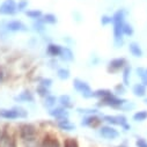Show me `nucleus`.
<instances>
[{"mask_svg": "<svg viewBox=\"0 0 147 147\" xmlns=\"http://www.w3.org/2000/svg\"><path fill=\"white\" fill-rule=\"evenodd\" d=\"M125 23V9L119 8L113 15V27H114V43L116 48H119L124 43L123 27Z\"/></svg>", "mask_w": 147, "mask_h": 147, "instance_id": "f257e3e1", "label": "nucleus"}, {"mask_svg": "<svg viewBox=\"0 0 147 147\" xmlns=\"http://www.w3.org/2000/svg\"><path fill=\"white\" fill-rule=\"evenodd\" d=\"M16 132H18V138L21 144L29 142L40 139L42 136L40 134V129L35 124L31 123H21L16 126Z\"/></svg>", "mask_w": 147, "mask_h": 147, "instance_id": "f03ea898", "label": "nucleus"}, {"mask_svg": "<svg viewBox=\"0 0 147 147\" xmlns=\"http://www.w3.org/2000/svg\"><path fill=\"white\" fill-rule=\"evenodd\" d=\"M0 147H19L16 127H12L7 124L3 126V137Z\"/></svg>", "mask_w": 147, "mask_h": 147, "instance_id": "7ed1b4c3", "label": "nucleus"}, {"mask_svg": "<svg viewBox=\"0 0 147 147\" xmlns=\"http://www.w3.org/2000/svg\"><path fill=\"white\" fill-rule=\"evenodd\" d=\"M28 111L21 107H13L9 109H0V118L7 119V121H14L20 118H27Z\"/></svg>", "mask_w": 147, "mask_h": 147, "instance_id": "20e7f679", "label": "nucleus"}, {"mask_svg": "<svg viewBox=\"0 0 147 147\" xmlns=\"http://www.w3.org/2000/svg\"><path fill=\"white\" fill-rule=\"evenodd\" d=\"M126 102L127 101L125 98L119 97L116 94H111L110 96H107V97L98 100L97 105L98 107H110V108H114V109H122V107Z\"/></svg>", "mask_w": 147, "mask_h": 147, "instance_id": "39448f33", "label": "nucleus"}, {"mask_svg": "<svg viewBox=\"0 0 147 147\" xmlns=\"http://www.w3.org/2000/svg\"><path fill=\"white\" fill-rule=\"evenodd\" d=\"M73 87H74V89L78 93L81 94L82 97H85V98H93V90H92L90 86L86 81L77 78V79L73 80Z\"/></svg>", "mask_w": 147, "mask_h": 147, "instance_id": "423d86ee", "label": "nucleus"}, {"mask_svg": "<svg viewBox=\"0 0 147 147\" xmlns=\"http://www.w3.org/2000/svg\"><path fill=\"white\" fill-rule=\"evenodd\" d=\"M40 147H61L60 140L58 137L52 132H45L41 137V145Z\"/></svg>", "mask_w": 147, "mask_h": 147, "instance_id": "0eeeda50", "label": "nucleus"}, {"mask_svg": "<svg viewBox=\"0 0 147 147\" xmlns=\"http://www.w3.org/2000/svg\"><path fill=\"white\" fill-rule=\"evenodd\" d=\"M98 134L107 140H115L119 137V132L113 125H101L98 127Z\"/></svg>", "mask_w": 147, "mask_h": 147, "instance_id": "6e6552de", "label": "nucleus"}, {"mask_svg": "<svg viewBox=\"0 0 147 147\" xmlns=\"http://www.w3.org/2000/svg\"><path fill=\"white\" fill-rule=\"evenodd\" d=\"M126 65H129L126 58H124V57L114 58V59H111V60L108 63L107 69H108L109 73H117V72L123 71V68H124Z\"/></svg>", "mask_w": 147, "mask_h": 147, "instance_id": "1a4fd4ad", "label": "nucleus"}, {"mask_svg": "<svg viewBox=\"0 0 147 147\" xmlns=\"http://www.w3.org/2000/svg\"><path fill=\"white\" fill-rule=\"evenodd\" d=\"M18 13L16 1L15 0H5L0 5V15L4 16H14Z\"/></svg>", "mask_w": 147, "mask_h": 147, "instance_id": "9d476101", "label": "nucleus"}, {"mask_svg": "<svg viewBox=\"0 0 147 147\" xmlns=\"http://www.w3.org/2000/svg\"><path fill=\"white\" fill-rule=\"evenodd\" d=\"M48 114H49L50 117H52L55 119V122L56 121H61V119H65V118H69L68 110L65 109L61 105H55L53 108L49 109Z\"/></svg>", "mask_w": 147, "mask_h": 147, "instance_id": "9b49d317", "label": "nucleus"}, {"mask_svg": "<svg viewBox=\"0 0 147 147\" xmlns=\"http://www.w3.org/2000/svg\"><path fill=\"white\" fill-rule=\"evenodd\" d=\"M103 123L102 117H100L97 114H93V115H86L82 121H81V126H86V127H100Z\"/></svg>", "mask_w": 147, "mask_h": 147, "instance_id": "f8f14e48", "label": "nucleus"}, {"mask_svg": "<svg viewBox=\"0 0 147 147\" xmlns=\"http://www.w3.org/2000/svg\"><path fill=\"white\" fill-rule=\"evenodd\" d=\"M5 28L8 32H26L28 27L20 20H11L5 22Z\"/></svg>", "mask_w": 147, "mask_h": 147, "instance_id": "ddd939ff", "label": "nucleus"}, {"mask_svg": "<svg viewBox=\"0 0 147 147\" xmlns=\"http://www.w3.org/2000/svg\"><path fill=\"white\" fill-rule=\"evenodd\" d=\"M63 51V47L56 43H49L47 45V53L51 57V58H57L61 55Z\"/></svg>", "mask_w": 147, "mask_h": 147, "instance_id": "4468645a", "label": "nucleus"}, {"mask_svg": "<svg viewBox=\"0 0 147 147\" xmlns=\"http://www.w3.org/2000/svg\"><path fill=\"white\" fill-rule=\"evenodd\" d=\"M56 126L61 131H74L76 124H73L69 118H65L61 121H56Z\"/></svg>", "mask_w": 147, "mask_h": 147, "instance_id": "2eb2a0df", "label": "nucleus"}, {"mask_svg": "<svg viewBox=\"0 0 147 147\" xmlns=\"http://www.w3.org/2000/svg\"><path fill=\"white\" fill-rule=\"evenodd\" d=\"M14 101L15 102H34L35 101V97L32 95V93H30L29 90H26L19 95H16L14 97Z\"/></svg>", "mask_w": 147, "mask_h": 147, "instance_id": "dca6fc26", "label": "nucleus"}, {"mask_svg": "<svg viewBox=\"0 0 147 147\" xmlns=\"http://www.w3.org/2000/svg\"><path fill=\"white\" fill-rule=\"evenodd\" d=\"M58 103H59V105L64 107V108L67 109V110L73 108L72 98H71V96L67 95V94H63V95H60V96L58 97Z\"/></svg>", "mask_w": 147, "mask_h": 147, "instance_id": "f3484780", "label": "nucleus"}, {"mask_svg": "<svg viewBox=\"0 0 147 147\" xmlns=\"http://www.w3.org/2000/svg\"><path fill=\"white\" fill-rule=\"evenodd\" d=\"M132 92L133 94L137 96V97H145L146 94H147V87L144 86L141 82L139 84H136L133 87H132Z\"/></svg>", "mask_w": 147, "mask_h": 147, "instance_id": "a211bd4d", "label": "nucleus"}, {"mask_svg": "<svg viewBox=\"0 0 147 147\" xmlns=\"http://www.w3.org/2000/svg\"><path fill=\"white\" fill-rule=\"evenodd\" d=\"M59 58L63 60V61H72L73 59H74V53H73V51L67 48V47H63V51H61V55L59 56Z\"/></svg>", "mask_w": 147, "mask_h": 147, "instance_id": "6ab92c4d", "label": "nucleus"}, {"mask_svg": "<svg viewBox=\"0 0 147 147\" xmlns=\"http://www.w3.org/2000/svg\"><path fill=\"white\" fill-rule=\"evenodd\" d=\"M129 51H130V53H131L132 56H134L136 58L142 57V50H141L140 45H139L138 43H136V42H131V43L129 44Z\"/></svg>", "mask_w": 147, "mask_h": 147, "instance_id": "aec40b11", "label": "nucleus"}, {"mask_svg": "<svg viewBox=\"0 0 147 147\" xmlns=\"http://www.w3.org/2000/svg\"><path fill=\"white\" fill-rule=\"evenodd\" d=\"M57 103H58V97H56V96H53V95H51V94L43 98V105H44V108H47V109L53 108Z\"/></svg>", "mask_w": 147, "mask_h": 147, "instance_id": "412c9836", "label": "nucleus"}, {"mask_svg": "<svg viewBox=\"0 0 147 147\" xmlns=\"http://www.w3.org/2000/svg\"><path fill=\"white\" fill-rule=\"evenodd\" d=\"M103 122H105L108 125L113 126H119V119L118 116H113V115H103L102 116Z\"/></svg>", "mask_w": 147, "mask_h": 147, "instance_id": "4be33fe9", "label": "nucleus"}, {"mask_svg": "<svg viewBox=\"0 0 147 147\" xmlns=\"http://www.w3.org/2000/svg\"><path fill=\"white\" fill-rule=\"evenodd\" d=\"M111 94H114L110 89H97V90H93V98H97L101 100L103 97L110 96Z\"/></svg>", "mask_w": 147, "mask_h": 147, "instance_id": "5701e85b", "label": "nucleus"}, {"mask_svg": "<svg viewBox=\"0 0 147 147\" xmlns=\"http://www.w3.org/2000/svg\"><path fill=\"white\" fill-rule=\"evenodd\" d=\"M122 79H123V84L125 86L130 85V79H131V66L126 65L123 71H122Z\"/></svg>", "mask_w": 147, "mask_h": 147, "instance_id": "b1692460", "label": "nucleus"}, {"mask_svg": "<svg viewBox=\"0 0 147 147\" xmlns=\"http://www.w3.org/2000/svg\"><path fill=\"white\" fill-rule=\"evenodd\" d=\"M32 28H34L35 31H37V32H44L45 28H47V24L43 22L42 18H41V19H37V20H34Z\"/></svg>", "mask_w": 147, "mask_h": 147, "instance_id": "393cba45", "label": "nucleus"}, {"mask_svg": "<svg viewBox=\"0 0 147 147\" xmlns=\"http://www.w3.org/2000/svg\"><path fill=\"white\" fill-rule=\"evenodd\" d=\"M24 14H26V16H28L31 20H37L43 16V13L41 9H28L24 12Z\"/></svg>", "mask_w": 147, "mask_h": 147, "instance_id": "a878e982", "label": "nucleus"}, {"mask_svg": "<svg viewBox=\"0 0 147 147\" xmlns=\"http://www.w3.org/2000/svg\"><path fill=\"white\" fill-rule=\"evenodd\" d=\"M42 20L45 24H56L58 22V19L55 14L52 13H47V14H43L42 16Z\"/></svg>", "mask_w": 147, "mask_h": 147, "instance_id": "bb28decb", "label": "nucleus"}, {"mask_svg": "<svg viewBox=\"0 0 147 147\" xmlns=\"http://www.w3.org/2000/svg\"><path fill=\"white\" fill-rule=\"evenodd\" d=\"M57 77H58L60 80H67V79H69V77H71V73H69V71H68L67 68L60 67V68L57 69Z\"/></svg>", "mask_w": 147, "mask_h": 147, "instance_id": "cd10ccee", "label": "nucleus"}, {"mask_svg": "<svg viewBox=\"0 0 147 147\" xmlns=\"http://www.w3.org/2000/svg\"><path fill=\"white\" fill-rule=\"evenodd\" d=\"M132 118L136 122H144V121H146L147 119V110H140V111H137L136 114H133Z\"/></svg>", "mask_w": 147, "mask_h": 147, "instance_id": "c85d7f7f", "label": "nucleus"}, {"mask_svg": "<svg viewBox=\"0 0 147 147\" xmlns=\"http://www.w3.org/2000/svg\"><path fill=\"white\" fill-rule=\"evenodd\" d=\"M36 93H37V95H38L40 97H42V98H44V97H47L48 95H50V94H51L50 88L43 87V86H41V85H38V86H37V88H36Z\"/></svg>", "mask_w": 147, "mask_h": 147, "instance_id": "c756f323", "label": "nucleus"}, {"mask_svg": "<svg viewBox=\"0 0 147 147\" xmlns=\"http://www.w3.org/2000/svg\"><path fill=\"white\" fill-rule=\"evenodd\" d=\"M63 147H80L79 142L74 138H65L63 142Z\"/></svg>", "mask_w": 147, "mask_h": 147, "instance_id": "7c9ffc66", "label": "nucleus"}, {"mask_svg": "<svg viewBox=\"0 0 147 147\" xmlns=\"http://www.w3.org/2000/svg\"><path fill=\"white\" fill-rule=\"evenodd\" d=\"M123 34H124V36H132L133 34H134V28H133V26L131 24V23H127V22H125L124 23V27H123Z\"/></svg>", "mask_w": 147, "mask_h": 147, "instance_id": "2f4dec72", "label": "nucleus"}, {"mask_svg": "<svg viewBox=\"0 0 147 147\" xmlns=\"http://www.w3.org/2000/svg\"><path fill=\"white\" fill-rule=\"evenodd\" d=\"M28 5H29L28 0H19V3H16L18 12H26V9L28 8Z\"/></svg>", "mask_w": 147, "mask_h": 147, "instance_id": "473e14b6", "label": "nucleus"}, {"mask_svg": "<svg viewBox=\"0 0 147 147\" xmlns=\"http://www.w3.org/2000/svg\"><path fill=\"white\" fill-rule=\"evenodd\" d=\"M52 84H53V81H52V79H50V78H42V79H40V81H38V85H41V86H43V87H47V88H51Z\"/></svg>", "mask_w": 147, "mask_h": 147, "instance_id": "72a5a7b5", "label": "nucleus"}, {"mask_svg": "<svg viewBox=\"0 0 147 147\" xmlns=\"http://www.w3.org/2000/svg\"><path fill=\"white\" fill-rule=\"evenodd\" d=\"M100 22L102 26H108V24H111L113 23V16H110V15H102L101 19H100Z\"/></svg>", "mask_w": 147, "mask_h": 147, "instance_id": "f704fd0d", "label": "nucleus"}, {"mask_svg": "<svg viewBox=\"0 0 147 147\" xmlns=\"http://www.w3.org/2000/svg\"><path fill=\"white\" fill-rule=\"evenodd\" d=\"M78 113L84 114V115H93V114H98V110L97 109H82V108H79Z\"/></svg>", "mask_w": 147, "mask_h": 147, "instance_id": "c9c22d12", "label": "nucleus"}, {"mask_svg": "<svg viewBox=\"0 0 147 147\" xmlns=\"http://www.w3.org/2000/svg\"><path fill=\"white\" fill-rule=\"evenodd\" d=\"M115 93L116 94H118V95H122V94H124L125 92H126V86L122 82V84H118V85H116L115 86Z\"/></svg>", "mask_w": 147, "mask_h": 147, "instance_id": "e433bc0d", "label": "nucleus"}, {"mask_svg": "<svg viewBox=\"0 0 147 147\" xmlns=\"http://www.w3.org/2000/svg\"><path fill=\"white\" fill-rule=\"evenodd\" d=\"M21 145H22V147H40V145H41V138L37 139V140H34V141L21 144Z\"/></svg>", "mask_w": 147, "mask_h": 147, "instance_id": "4c0bfd02", "label": "nucleus"}, {"mask_svg": "<svg viewBox=\"0 0 147 147\" xmlns=\"http://www.w3.org/2000/svg\"><path fill=\"white\" fill-rule=\"evenodd\" d=\"M136 146L137 147H147V141L144 138H138L136 140Z\"/></svg>", "mask_w": 147, "mask_h": 147, "instance_id": "58836bf2", "label": "nucleus"}, {"mask_svg": "<svg viewBox=\"0 0 147 147\" xmlns=\"http://www.w3.org/2000/svg\"><path fill=\"white\" fill-rule=\"evenodd\" d=\"M118 116V119H119V126H124L126 123H127V118L124 116V115H117Z\"/></svg>", "mask_w": 147, "mask_h": 147, "instance_id": "ea45409f", "label": "nucleus"}, {"mask_svg": "<svg viewBox=\"0 0 147 147\" xmlns=\"http://www.w3.org/2000/svg\"><path fill=\"white\" fill-rule=\"evenodd\" d=\"M136 73L139 78H141L142 76H145V68L144 67H137L136 68Z\"/></svg>", "mask_w": 147, "mask_h": 147, "instance_id": "a19ab883", "label": "nucleus"}, {"mask_svg": "<svg viewBox=\"0 0 147 147\" xmlns=\"http://www.w3.org/2000/svg\"><path fill=\"white\" fill-rule=\"evenodd\" d=\"M140 80H141V84L147 87V74H146V73H145V76H142V77L140 78Z\"/></svg>", "mask_w": 147, "mask_h": 147, "instance_id": "79ce46f5", "label": "nucleus"}, {"mask_svg": "<svg viewBox=\"0 0 147 147\" xmlns=\"http://www.w3.org/2000/svg\"><path fill=\"white\" fill-rule=\"evenodd\" d=\"M4 80H5V73H4V71L0 69V82H3Z\"/></svg>", "mask_w": 147, "mask_h": 147, "instance_id": "37998d69", "label": "nucleus"}, {"mask_svg": "<svg viewBox=\"0 0 147 147\" xmlns=\"http://www.w3.org/2000/svg\"><path fill=\"white\" fill-rule=\"evenodd\" d=\"M122 129H123L124 131H129V130H131V125H130L129 123H126L124 126H122Z\"/></svg>", "mask_w": 147, "mask_h": 147, "instance_id": "c03bdc74", "label": "nucleus"}, {"mask_svg": "<svg viewBox=\"0 0 147 147\" xmlns=\"http://www.w3.org/2000/svg\"><path fill=\"white\" fill-rule=\"evenodd\" d=\"M116 147H129V145H127L126 142H122V144H119V145H117Z\"/></svg>", "mask_w": 147, "mask_h": 147, "instance_id": "a18cd8bd", "label": "nucleus"}, {"mask_svg": "<svg viewBox=\"0 0 147 147\" xmlns=\"http://www.w3.org/2000/svg\"><path fill=\"white\" fill-rule=\"evenodd\" d=\"M1 137H3V127H0V145H1Z\"/></svg>", "mask_w": 147, "mask_h": 147, "instance_id": "49530a36", "label": "nucleus"}, {"mask_svg": "<svg viewBox=\"0 0 147 147\" xmlns=\"http://www.w3.org/2000/svg\"><path fill=\"white\" fill-rule=\"evenodd\" d=\"M145 73H146V74H147V67L145 68Z\"/></svg>", "mask_w": 147, "mask_h": 147, "instance_id": "de8ad7c7", "label": "nucleus"}, {"mask_svg": "<svg viewBox=\"0 0 147 147\" xmlns=\"http://www.w3.org/2000/svg\"><path fill=\"white\" fill-rule=\"evenodd\" d=\"M145 103H146V104H147V97H146V98H145Z\"/></svg>", "mask_w": 147, "mask_h": 147, "instance_id": "09e8293b", "label": "nucleus"}]
</instances>
